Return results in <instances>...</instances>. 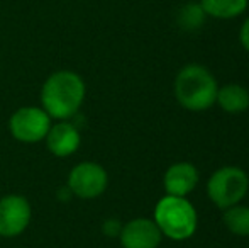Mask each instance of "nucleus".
<instances>
[{"label":"nucleus","mask_w":249,"mask_h":248,"mask_svg":"<svg viewBox=\"0 0 249 248\" xmlns=\"http://www.w3.org/2000/svg\"><path fill=\"white\" fill-rule=\"evenodd\" d=\"M164 191L168 195L185 197L198 184V170L190 162H178L171 165L164 173Z\"/></svg>","instance_id":"10"},{"label":"nucleus","mask_w":249,"mask_h":248,"mask_svg":"<svg viewBox=\"0 0 249 248\" xmlns=\"http://www.w3.org/2000/svg\"><path fill=\"white\" fill-rule=\"evenodd\" d=\"M239 39H241V44H243V48L249 53V17H248L246 20H244L243 27H241Z\"/></svg>","instance_id":"16"},{"label":"nucleus","mask_w":249,"mask_h":248,"mask_svg":"<svg viewBox=\"0 0 249 248\" xmlns=\"http://www.w3.org/2000/svg\"><path fill=\"white\" fill-rule=\"evenodd\" d=\"M66 186L75 197L97 199L108 186L107 170L97 162H80L71 169Z\"/></svg>","instance_id":"6"},{"label":"nucleus","mask_w":249,"mask_h":248,"mask_svg":"<svg viewBox=\"0 0 249 248\" xmlns=\"http://www.w3.org/2000/svg\"><path fill=\"white\" fill-rule=\"evenodd\" d=\"M87 95L83 78L71 70L51 73L41 89V107L51 119L68 121L78 114Z\"/></svg>","instance_id":"1"},{"label":"nucleus","mask_w":249,"mask_h":248,"mask_svg":"<svg viewBox=\"0 0 249 248\" xmlns=\"http://www.w3.org/2000/svg\"><path fill=\"white\" fill-rule=\"evenodd\" d=\"M33 216L31 202L20 194H7L0 199V236L16 238L27 229Z\"/></svg>","instance_id":"7"},{"label":"nucleus","mask_w":249,"mask_h":248,"mask_svg":"<svg viewBox=\"0 0 249 248\" xmlns=\"http://www.w3.org/2000/svg\"><path fill=\"white\" fill-rule=\"evenodd\" d=\"M203 19H205V12L200 3H187L178 14V24L187 31L198 29L203 24Z\"/></svg>","instance_id":"14"},{"label":"nucleus","mask_w":249,"mask_h":248,"mask_svg":"<svg viewBox=\"0 0 249 248\" xmlns=\"http://www.w3.org/2000/svg\"><path fill=\"white\" fill-rule=\"evenodd\" d=\"M222 221L231 233L237 236H249V208L246 206H231L224 209Z\"/></svg>","instance_id":"13"},{"label":"nucleus","mask_w":249,"mask_h":248,"mask_svg":"<svg viewBox=\"0 0 249 248\" xmlns=\"http://www.w3.org/2000/svg\"><path fill=\"white\" fill-rule=\"evenodd\" d=\"M154 223L163 236L183 242L197 231L198 218L195 208L185 197L166 194L154 208Z\"/></svg>","instance_id":"3"},{"label":"nucleus","mask_w":249,"mask_h":248,"mask_svg":"<svg viewBox=\"0 0 249 248\" xmlns=\"http://www.w3.org/2000/svg\"><path fill=\"white\" fill-rule=\"evenodd\" d=\"M44 141H46L51 155L58 156V158H66L78 152L80 145H82V133H80L78 126L71 123V119L58 121L56 124H51Z\"/></svg>","instance_id":"9"},{"label":"nucleus","mask_w":249,"mask_h":248,"mask_svg":"<svg viewBox=\"0 0 249 248\" xmlns=\"http://www.w3.org/2000/svg\"><path fill=\"white\" fill-rule=\"evenodd\" d=\"M215 102L220 106V109L229 114L244 113L249 107V92L243 85L229 83L217 90Z\"/></svg>","instance_id":"11"},{"label":"nucleus","mask_w":249,"mask_h":248,"mask_svg":"<svg viewBox=\"0 0 249 248\" xmlns=\"http://www.w3.org/2000/svg\"><path fill=\"white\" fill-rule=\"evenodd\" d=\"M205 16L215 19H234L248 9V0H200Z\"/></svg>","instance_id":"12"},{"label":"nucleus","mask_w":249,"mask_h":248,"mask_svg":"<svg viewBox=\"0 0 249 248\" xmlns=\"http://www.w3.org/2000/svg\"><path fill=\"white\" fill-rule=\"evenodd\" d=\"M53 124L50 114L37 106H26L17 109L9 119V131L12 138L24 145H34L46 138Z\"/></svg>","instance_id":"5"},{"label":"nucleus","mask_w":249,"mask_h":248,"mask_svg":"<svg viewBox=\"0 0 249 248\" xmlns=\"http://www.w3.org/2000/svg\"><path fill=\"white\" fill-rule=\"evenodd\" d=\"M249 179L239 167H222L207 182V195L220 209L239 204L248 194Z\"/></svg>","instance_id":"4"},{"label":"nucleus","mask_w":249,"mask_h":248,"mask_svg":"<svg viewBox=\"0 0 249 248\" xmlns=\"http://www.w3.org/2000/svg\"><path fill=\"white\" fill-rule=\"evenodd\" d=\"M217 82L210 70L202 65H187L175 80V95L180 106L188 111H205L215 104Z\"/></svg>","instance_id":"2"},{"label":"nucleus","mask_w":249,"mask_h":248,"mask_svg":"<svg viewBox=\"0 0 249 248\" xmlns=\"http://www.w3.org/2000/svg\"><path fill=\"white\" fill-rule=\"evenodd\" d=\"M160 228L154 219L136 218L122 226L119 233L122 248H158L161 243Z\"/></svg>","instance_id":"8"},{"label":"nucleus","mask_w":249,"mask_h":248,"mask_svg":"<svg viewBox=\"0 0 249 248\" xmlns=\"http://www.w3.org/2000/svg\"><path fill=\"white\" fill-rule=\"evenodd\" d=\"M121 229H122V226L119 225L117 219H107V221L104 223V233L107 236H119Z\"/></svg>","instance_id":"15"}]
</instances>
